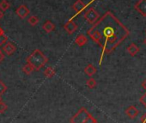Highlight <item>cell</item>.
<instances>
[{"mask_svg":"<svg viewBox=\"0 0 146 123\" xmlns=\"http://www.w3.org/2000/svg\"><path fill=\"white\" fill-rule=\"evenodd\" d=\"M129 34L127 28L111 11H107L93 24L87 35L102 48L100 65L104 53H112Z\"/></svg>","mask_w":146,"mask_h":123,"instance_id":"6da1fadb","label":"cell"},{"mask_svg":"<svg viewBox=\"0 0 146 123\" xmlns=\"http://www.w3.org/2000/svg\"><path fill=\"white\" fill-rule=\"evenodd\" d=\"M47 61L48 59L40 49H35L27 58V63H29L34 68V71L35 70L37 72L44 67V66L47 63Z\"/></svg>","mask_w":146,"mask_h":123,"instance_id":"7a4b0ae2","label":"cell"},{"mask_svg":"<svg viewBox=\"0 0 146 123\" xmlns=\"http://www.w3.org/2000/svg\"><path fill=\"white\" fill-rule=\"evenodd\" d=\"M90 114L88 112V110L85 108H81L76 114L73 115L70 118V123H83L89 116Z\"/></svg>","mask_w":146,"mask_h":123,"instance_id":"3957f363","label":"cell"},{"mask_svg":"<svg viewBox=\"0 0 146 123\" xmlns=\"http://www.w3.org/2000/svg\"><path fill=\"white\" fill-rule=\"evenodd\" d=\"M84 19L90 24H94L100 17L99 13L94 9V8H90L85 13H84Z\"/></svg>","mask_w":146,"mask_h":123,"instance_id":"277c9868","label":"cell"},{"mask_svg":"<svg viewBox=\"0 0 146 123\" xmlns=\"http://www.w3.org/2000/svg\"><path fill=\"white\" fill-rule=\"evenodd\" d=\"M134 8L141 16L146 17V0H138Z\"/></svg>","mask_w":146,"mask_h":123,"instance_id":"5b68a950","label":"cell"},{"mask_svg":"<svg viewBox=\"0 0 146 123\" xmlns=\"http://www.w3.org/2000/svg\"><path fill=\"white\" fill-rule=\"evenodd\" d=\"M16 13H17V15L20 18L24 19L26 17L29 16V14L30 13V11H29V9L25 5H20V6L17 9Z\"/></svg>","mask_w":146,"mask_h":123,"instance_id":"8992f818","label":"cell"},{"mask_svg":"<svg viewBox=\"0 0 146 123\" xmlns=\"http://www.w3.org/2000/svg\"><path fill=\"white\" fill-rule=\"evenodd\" d=\"M64 29L67 31V33H68L69 35H71V34H73V33H74V32L78 29V25H77L74 22H73V21L70 20V21H68V22L64 24Z\"/></svg>","mask_w":146,"mask_h":123,"instance_id":"52a82bcc","label":"cell"},{"mask_svg":"<svg viewBox=\"0 0 146 123\" xmlns=\"http://www.w3.org/2000/svg\"><path fill=\"white\" fill-rule=\"evenodd\" d=\"M125 114L126 115L130 118V119H134L136 118L138 114H139V110L135 107V106H130L126 108L125 110Z\"/></svg>","mask_w":146,"mask_h":123,"instance_id":"ba28073f","label":"cell"},{"mask_svg":"<svg viewBox=\"0 0 146 123\" xmlns=\"http://www.w3.org/2000/svg\"><path fill=\"white\" fill-rule=\"evenodd\" d=\"M3 50L7 55H11L15 53L16 51V47L10 41H7L4 46H3Z\"/></svg>","mask_w":146,"mask_h":123,"instance_id":"9c48e42d","label":"cell"},{"mask_svg":"<svg viewBox=\"0 0 146 123\" xmlns=\"http://www.w3.org/2000/svg\"><path fill=\"white\" fill-rule=\"evenodd\" d=\"M86 7V5L84 4V2L82 1V0H77V1L75 2V4L73 5L72 8L73 10H74L78 14L82 12V11Z\"/></svg>","mask_w":146,"mask_h":123,"instance_id":"30bf717a","label":"cell"},{"mask_svg":"<svg viewBox=\"0 0 146 123\" xmlns=\"http://www.w3.org/2000/svg\"><path fill=\"white\" fill-rule=\"evenodd\" d=\"M87 42H88V38H87L84 35H83V34L79 35L77 36V38L75 39V43H76L78 46H79V47L84 46Z\"/></svg>","mask_w":146,"mask_h":123,"instance_id":"8fae6325","label":"cell"},{"mask_svg":"<svg viewBox=\"0 0 146 123\" xmlns=\"http://www.w3.org/2000/svg\"><path fill=\"white\" fill-rule=\"evenodd\" d=\"M127 53L131 55V56H135L139 53V47L135 44V43H131L128 47H127Z\"/></svg>","mask_w":146,"mask_h":123,"instance_id":"7c38bea8","label":"cell"},{"mask_svg":"<svg viewBox=\"0 0 146 123\" xmlns=\"http://www.w3.org/2000/svg\"><path fill=\"white\" fill-rule=\"evenodd\" d=\"M97 70L96 68L92 65V64H89L85 68H84V72L90 77V78H92L93 75H95L96 73Z\"/></svg>","mask_w":146,"mask_h":123,"instance_id":"4fadbf2b","label":"cell"},{"mask_svg":"<svg viewBox=\"0 0 146 123\" xmlns=\"http://www.w3.org/2000/svg\"><path fill=\"white\" fill-rule=\"evenodd\" d=\"M43 29L46 32V33H50L52 31L54 30L55 29V25L51 22V21H46L44 24H43Z\"/></svg>","mask_w":146,"mask_h":123,"instance_id":"5bb4252c","label":"cell"},{"mask_svg":"<svg viewBox=\"0 0 146 123\" xmlns=\"http://www.w3.org/2000/svg\"><path fill=\"white\" fill-rule=\"evenodd\" d=\"M55 74V71L52 67H47L45 71H44V75L46 76V78H51L54 76Z\"/></svg>","mask_w":146,"mask_h":123,"instance_id":"9a60e30c","label":"cell"},{"mask_svg":"<svg viewBox=\"0 0 146 123\" xmlns=\"http://www.w3.org/2000/svg\"><path fill=\"white\" fill-rule=\"evenodd\" d=\"M10 7H11V4L7 1V0H2V1L0 2V10L2 11H7Z\"/></svg>","mask_w":146,"mask_h":123,"instance_id":"2e32d148","label":"cell"},{"mask_svg":"<svg viewBox=\"0 0 146 123\" xmlns=\"http://www.w3.org/2000/svg\"><path fill=\"white\" fill-rule=\"evenodd\" d=\"M33 71H34V68L29 64V63H27L25 66H23V72L25 73V74H27V75H30L32 72H33Z\"/></svg>","mask_w":146,"mask_h":123,"instance_id":"e0dca14e","label":"cell"},{"mask_svg":"<svg viewBox=\"0 0 146 123\" xmlns=\"http://www.w3.org/2000/svg\"><path fill=\"white\" fill-rule=\"evenodd\" d=\"M40 20L38 18V17L36 16H31L29 18V23L31 25V26H35L39 23Z\"/></svg>","mask_w":146,"mask_h":123,"instance_id":"ac0fdd59","label":"cell"},{"mask_svg":"<svg viewBox=\"0 0 146 123\" xmlns=\"http://www.w3.org/2000/svg\"><path fill=\"white\" fill-rule=\"evenodd\" d=\"M87 86L90 88V89H94V88H96V79L95 78H90L89 80H87Z\"/></svg>","mask_w":146,"mask_h":123,"instance_id":"d6986e66","label":"cell"},{"mask_svg":"<svg viewBox=\"0 0 146 123\" xmlns=\"http://www.w3.org/2000/svg\"><path fill=\"white\" fill-rule=\"evenodd\" d=\"M6 90H7L6 84L3 81L0 80V96H2L3 94H5L6 92Z\"/></svg>","mask_w":146,"mask_h":123,"instance_id":"ffe728a7","label":"cell"},{"mask_svg":"<svg viewBox=\"0 0 146 123\" xmlns=\"http://www.w3.org/2000/svg\"><path fill=\"white\" fill-rule=\"evenodd\" d=\"M7 41H8V37L5 35V33L0 35V47H3Z\"/></svg>","mask_w":146,"mask_h":123,"instance_id":"44dd1931","label":"cell"},{"mask_svg":"<svg viewBox=\"0 0 146 123\" xmlns=\"http://www.w3.org/2000/svg\"><path fill=\"white\" fill-rule=\"evenodd\" d=\"M7 105L4 102H2V100L0 101V114H4L7 110Z\"/></svg>","mask_w":146,"mask_h":123,"instance_id":"7402d4cb","label":"cell"},{"mask_svg":"<svg viewBox=\"0 0 146 123\" xmlns=\"http://www.w3.org/2000/svg\"><path fill=\"white\" fill-rule=\"evenodd\" d=\"M95 120H96V119H95V118L90 114V116H89V117H88V118H87V119H86L83 123H93Z\"/></svg>","mask_w":146,"mask_h":123,"instance_id":"603a6c76","label":"cell"},{"mask_svg":"<svg viewBox=\"0 0 146 123\" xmlns=\"http://www.w3.org/2000/svg\"><path fill=\"white\" fill-rule=\"evenodd\" d=\"M140 102L145 106V108H146V92L143 95V96L140 98Z\"/></svg>","mask_w":146,"mask_h":123,"instance_id":"cb8c5ba5","label":"cell"},{"mask_svg":"<svg viewBox=\"0 0 146 123\" xmlns=\"http://www.w3.org/2000/svg\"><path fill=\"white\" fill-rule=\"evenodd\" d=\"M4 59H5V54H4V53L1 51V49H0V63H1Z\"/></svg>","mask_w":146,"mask_h":123,"instance_id":"d4e9b609","label":"cell"},{"mask_svg":"<svg viewBox=\"0 0 146 123\" xmlns=\"http://www.w3.org/2000/svg\"><path fill=\"white\" fill-rule=\"evenodd\" d=\"M140 120H141L142 123H146V114H143L141 116Z\"/></svg>","mask_w":146,"mask_h":123,"instance_id":"484cf974","label":"cell"},{"mask_svg":"<svg viewBox=\"0 0 146 123\" xmlns=\"http://www.w3.org/2000/svg\"><path fill=\"white\" fill-rule=\"evenodd\" d=\"M142 87L146 90V79L143 81V83H142Z\"/></svg>","mask_w":146,"mask_h":123,"instance_id":"4316f807","label":"cell"},{"mask_svg":"<svg viewBox=\"0 0 146 123\" xmlns=\"http://www.w3.org/2000/svg\"><path fill=\"white\" fill-rule=\"evenodd\" d=\"M3 17H4V13H3V11L1 10H0V19L3 18Z\"/></svg>","mask_w":146,"mask_h":123,"instance_id":"83f0119b","label":"cell"},{"mask_svg":"<svg viewBox=\"0 0 146 123\" xmlns=\"http://www.w3.org/2000/svg\"><path fill=\"white\" fill-rule=\"evenodd\" d=\"M2 34H4V30L2 29V28H1V27H0V35H1Z\"/></svg>","mask_w":146,"mask_h":123,"instance_id":"f1b7e54d","label":"cell"},{"mask_svg":"<svg viewBox=\"0 0 146 123\" xmlns=\"http://www.w3.org/2000/svg\"><path fill=\"white\" fill-rule=\"evenodd\" d=\"M93 123H98V121H97V120H95V121H94V122H93Z\"/></svg>","mask_w":146,"mask_h":123,"instance_id":"f546056e","label":"cell"},{"mask_svg":"<svg viewBox=\"0 0 146 123\" xmlns=\"http://www.w3.org/2000/svg\"><path fill=\"white\" fill-rule=\"evenodd\" d=\"M144 43H145V45H146V39L144 40Z\"/></svg>","mask_w":146,"mask_h":123,"instance_id":"4dcf8cb0","label":"cell"},{"mask_svg":"<svg viewBox=\"0 0 146 123\" xmlns=\"http://www.w3.org/2000/svg\"><path fill=\"white\" fill-rule=\"evenodd\" d=\"M2 100V97H1V96H0V101H1Z\"/></svg>","mask_w":146,"mask_h":123,"instance_id":"1f68e13d","label":"cell"}]
</instances>
